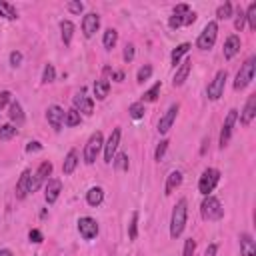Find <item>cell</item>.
I'll use <instances>...</instances> for the list:
<instances>
[{
  "label": "cell",
  "instance_id": "obj_29",
  "mask_svg": "<svg viewBox=\"0 0 256 256\" xmlns=\"http://www.w3.org/2000/svg\"><path fill=\"white\" fill-rule=\"evenodd\" d=\"M80 122H82V114H80L78 110H74V108L66 110V116H64V124H66L68 128H74V126H78Z\"/></svg>",
  "mask_w": 256,
  "mask_h": 256
},
{
  "label": "cell",
  "instance_id": "obj_30",
  "mask_svg": "<svg viewBox=\"0 0 256 256\" xmlns=\"http://www.w3.org/2000/svg\"><path fill=\"white\" fill-rule=\"evenodd\" d=\"M0 16L6 18V20H16V18H18V12H16V8H14L10 2L0 0Z\"/></svg>",
  "mask_w": 256,
  "mask_h": 256
},
{
  "label": "cell",
  "instance_id": "obj_41",
  "mask_svg": "<svg viewBox=\"0 0 256 256\" xmlns=\"http://www.w3.org/2000/svg\"><path fill=\"white\" fill-rule=\"evenodd\" d=\"M150 76H152V66H150V64H144V66L138 70V74H136V82L142 84V82H146Z\"/></svg>",
  "mask_w": 256,
  "mask_h": 256
},
{
  "label": "cell",
  "instance_id": "obj_43",
  "mask_svg": "<svg viewBox=\"0 0 256 256\" xmlns=\"http://www.w3.org/2000/svg\"><path fill=\"white\" fill-rule=\"evenodd\" d=\"M244 24H246V16H244V10L238 6V10H236V20H234V28L240 32V30L244 28Z\"/></svg>",
  "mask_w": 256,
  "mask_h": 256
},
{
  "label": "cell",
  "instance_id": "obj_38",
  "mask_svg": "<svg viewBox=\"0 0 256 256\" xmlns=\"http://www.w3.org/2000/svg\"><path fill=\"white\" fill-rule=\"evenodd\" d=\"M128 236H130V240H136V236H138V212L136 210L132 212V218L128 224Z\"/></svg>",
  "mask_w": 256,
  "mask_h": 256
},
{
  "label": "cell",
  "instance_id": "obj_22",
  "mask_svg": "<svg viewBox=\"0 0 256 256\" xmlns=\"http://www.w3.org/2000/svg\"><path fill=\"white\" fill-rule=\"evenodd\" d=\"M182 184V172L180 170H172L168 176H166V184H164V194L170 196L178 186Z\"/></svg>",
  "mask_w": 256,
  "mask_h": 256
},
{
  "label": "cell",
  "instance_id": "obj_13",
  "mask_svg": "<svg viewBox=\"0 0 256 256\" xmlns=\"http://www.w3.org/2000/svg\"><path fill=\"white\" fill-rule=\"evenodd\" d=\"M64 116H66V112H64V108H60L58 104H52V106H48V110H46V120H48V124L54 128V132H60V130H62Z\"/></svg>",
  "mask_w": 256,
  "mask_h": 256
},
{
  "label": "cell",
  "instance_id": "obj_17",
  "mask_svg": "<svg viewBox=\"0 0 256 256\" xmlns=\"http://www.w3.org/2000/svg\"><path fill=\"white\" fill-rule=\"evenodd\" d=\"M254 116H256V94H252V96L246 100L244 110L240 112V122H242V126H250V122L254 120Z\"/></svg>",
  "mask_w": 256,
  "mask_h": 256
},
{
  "label": "cell",
  "instance_id": "obj_26",
  "mask_svg": "<svg viewBox=\"0 0 256 256\" xmlns=\"http://www.w3.org/2000/svg\"><path fill=\"white\" fill-rule=\"evenodd\" d=\"M102 200H104V190H102L100 186H92V188L86 192V202H88L90 206H100Z\"/></svg>",
  "mask_w": 256,
  "mask_h": 256
},
{
  "label": "cell",
  "instance_id": "obj_24",
  "mask_svg": "<svg viewBox=\"0 0 256 256\" xmlns=\"http://www.w3.org/2000/svg\"><path fill=\"white\" fill-rule=\"evenodd\" d=\"M8 116H10V120H12L16 126H22V124H24V112H22V106H20L18 100H12V102H10Z\"/></svg>",
  "mask_w": 256,
  "mask_h": 256
},
{
  "label": "cell",
  "instance_id": "obj_44",
  "mask_svg": "<svg viewBox=\"0 0 256 256\" xmlns=\"http://www.w3.org/2000/svg\"><path fill=\"white\" fill-rule=\"evenodd\" d=\"M168 140H160V144L156 146V150H154V160H162V156L166 154V148H168Z\"/></svg>",
  "mask_w": 256,
  "mask_h": 256
},
{
  "label": "cell",
  "instance_id": "obj_51",
  "mask_svg": "<svg viewBox=\"0 0 256 256\" xmlns=\"http://www.w3.org/2000/svg\"><path fill=\"white\" fill-rule=\"evenodd\" d=\"M38 150H42V144L40 142H28V146H26V152H38Z\"/></svg>",
  "mask_w": 256,
  "mask_h": 256
},
{
  "label": "cell",
  "instance_id": "obj_10",
  "mask_svg": "<svg viewBox=\"0 0 256 256\" xmlns=\"http://www.w3.org/2000/svg\"><path fill=\"white\" fill-rule=\"evenodd\" d=\"M72 108L74 110H78L80 114H86V116H90L92 112H94V100H92V96H86V90L82 88L74 98H72Z\"/></svg>",
  "mask_w": 256,
  "mask_h": 256
},
{
  "label": "cell",
  "instance_id": "obj_5",
  "mask_svg": "<svg viewBox=\"0 0 256 256\" xmlns=\"http://www.w3.org/2000/svg\"><path fill=\"white\" fill-rule=\"evenodd\" d=\"M218 182H220V170L218 168H206L202 172L200 180H198V192L204 194V196H208L216 188Z\"/></svg>",
  "mask_w": 256,
  "mask_h": 256
},
{
  "label": "cell",
  "instance_id": "obj_39",
  "mask_svg": "<svg viewBox=\"0 0 256 256\" xmlns=\"http://www.w3.org/2000/svg\"><path fill=\"white\" fill-rule=\"evenodd\" d=\"M54 78H56V70H54V64H46L44 66V72H42V82L44 84H50V82H54Z\"/></svg>",
  "mask_w": 256,
  "mask_h": 256
},
{
  "label": "cell",
  "instance_id": "obj_14",
  "mask_svg": "<svg viewBox=\"0 0 256 256\" xmlns=\"http://www.w3.org/2000/svg\"><path fill=\"white\" fill-rule=\"evenodd\" d=\"M100 28V16L96 12H88L84 18H82V32L86 38H92Z\"/></svg>",
  "mask_w": 256,
  "mask_h": 256
},
{
  "label": "cell",
  "instance_id": "obj_2",
  "mask_svg": "<svg viewBox=\"0 0 256 256\" xmlns=\"http://www.w3.org/2000/svg\"><path fill=\"white\" fill-rule=\"evenodd\" d=\"M200 214H202L204 220L214 222V220H220L224 216V208H222V204L216 196L208 194V196H204V200L200 204Z\"/></svg>",
  "mask_w": 256,
  "mask_h": 256
},
{
  "label": "cell",
  "instance_id": "obj_3",
  "mask_svg": "<svg viewBox=\"0 0 256 256\" xmlns=\"http://www.w3.org/2000/svg\"><path fill=\"white\" fill-rule=\"evenodd\" d=\"M254 70H256V56H250V58L240 66V70L236 72L234 90H244V88L254 80Z\"/></svg>",
  "mask_w": 256,
  "mask_h": 256
},
{
  "label": "cell",
  "instance_id": "obj_23",
  "mask_svg": "<svg viewBox=\"0 0 256 256\" xmlns=\"http://www.w3.org/2000/svg\"><path fill=\"white\" fill-rule=\"evenodd\" d=\"M78 160H80L78 150H76V148L68 150V154H66V158H64V164H62V172H64V174H72V172L76 170V166H78Z\"/></svg>",
  "mask_w": 256,
  "mask_h": 256
},
{
  "label": "cell",
  "instance_id": "obj_11",
  "mask_svg": "<svg viewBox=\"0 0 256 256\" xmlns=\"http://www.w3.org/2000/svg\"><path fill=\"white\" fill-rule=\"evenodd\" d=\"M120 136H122V130L114 128L112 134L108 136V140L104 142V162L106 164H112V158L116 156V150H118V144H120Z\"/></svg>",
  "mask_w": 256,
  "mask_h": 256
},
{
  "label": "cell",
  "instance_id": "obj_8",
  "mask_svg": "<svg viewBox=\"0 0 256 256\" xmlns=\"http://www.w3.org/2000/svg\"><path fill=\"white\" fill-rule=\"evenodd\" d=\"M236 120H238V110H236V108L228 110V114H226V118H224V124H222V130H220V148L228 146L230 136H232V132H234Z\"/></svg>",
  "mask_w": 256,
  "mask_h": 256
},
{
  "label": "cell",
  "instance_id": "obj_42",
  "mask_svg": "<svg viewBox=\"0 0 256 256\" xmlns=\"http://www.w3.org/2000/svg\"><path fill=\"white\" fill-rule=\"evenodd\" d=\"M66 10L72 12V14H82L84 12V4L80 0H70V2H66Z\"/></svg>",
  "mask_w": 256,
  "mask_h": 256
},
{
  "label": "cell",
  "instance_id": "obj_6",
  "mask_svg": "<svg viewBox=\"0 0 256 256\" xmlns=\"http://www.w3.org/2000/svg\"><path fill=\"white\" fill-rule=\"evenodd\" d=\"M216 38H218V24H216L214 20H210V22L202 28V32H200V36H198V40H196V46H198L200 50H210V48L214 46Z\"/></svg>",
  "mask_w": 256,
  "mask_h": 256
},
{
  "label": "cell",
  "instance_id": "obj_53",
  "mask_svg": "<svg viewBox=\"0 0 256 256\" xmlns=\"http://www.w3.org/2000/svg\"><path fill=\"white\" fill-rule=\"evenodd\" d=\"M216 252H218V246H216V244H210V246L206 248V256H216Z\"/></svg>",
  "mask_w": 256,
  "mask_h": 256
},
{
  "label": "cell",
  "instance_id": "obj_52",
  "mask_svg": "<svg viewBox=\"0 0 256 256\" xmlns=\"http://www.w3.org/2000/svg\"><path fill=\"white\" fill-rule=\"evenodd\" d=\"M112 80L114 82H122L124 80V72L122 70H112Z\"/></svg>",
  "mask_w": 256,
  "mask_h": 256
},
{
  "label": "cell",
  "instance_id": "obj_37",
  "mask_svg": "<svg viewBox=\"0 0 256 256\" xmlns=\"http://www.w3.org/2000/svg\"><path fill=\"white\" fill-rule=\"evenodd\" d=\"M112 164H114V168H116V170H128V154L120 152L118 156H114V158H112Z\"/></svg>",
  "mask_w": 256,
  "mask_h": 256
},
{
  "label": "cell",
  "instance_id": "obj_36",
  "mask_svg": "<svg viewBox=\"0 0 256 256\" xmlns=\"http://www.w3.org/2000/svg\"><path fill=\"white\" fill-rule=\"evenodd\" d=\"M18 134V128L14 124H2L0 126V140H10Z\"/></svg>",
  "mask_w": 256,
  "mask_h": 256
},
{
  "label": "cell",
  "instance_id": "obj_27",
  "mask_svg": "<svg viewBox=\"0 0 256 256\" xmlns=\"http://www.w3.org/2000/svg\"><path fill=\"white\" fill-rule=\"evenodd\" d=\"M60 34H62L64 46H70L72 36H74V24H72L70 20H62V22H60Z\"/></svg>",
  "mask_w": 256,
  "mask_h": 256
},
{
  "label": "cell",
  "instance_id": "obj_46",
  "mask_svg": "<svg viewBox=\"0 0 256 256\" xmlns=\"http://www.w3.org/2000/svg\"><path fill=\"white\" fill-rule=\"evenodd\" d=\"M122 58H124V62H132V60H134V44H126V46H124Z\"/></svg>",
  "mask_w": 256,
  "mask_h": 256
},
{
  "label": "cell",
  "instance_id": "obj_31",
  "mask_svg": "<svg viewBox=\"0 0 256 256\" xmlns=\"http://www.w3.org/2000/svg\"><path fill=\"white\" fill-rule=\"evenodd\" d=\"M192 46L188 44V42H182V44H178L174 50H172V54H170V58H172V64L176 66L178 62H180V58L184 56V54H188V50H190Z\"/></svg>",
  "mask_w": 256,
  "mask_h": 256
},
{
  "label": "cell",
  "instance_id": "obj_35",
  "mask_svg": "<svg viewBox=\"0 0 256 256\" xmlns=\"http://www.w3.org/2000/svg\"><path fill=\"white\" fill-rule=\"evenodd\" d=\"M160 88H162L160 82H156L152 88H148V90L142 94V102H154V100L158 98V94H160Z\"/></svg>",
  "mask_w": 256,
  "mask_h": 256
},
{
  "label": "cell",
  "instance_id": "obj_47",
  "mask_svg": "<svg viewBox=\"0 0 256 256\" xmlns=\"http://www.w3.org/2000/svg\"><path fill=\"white\" fill-rule=\"evenodd\" d=\"M20 64H22V54H20L18 50H12V52H10V66L18 68Z\"/></svg>",
  "mask_w": 256,
  "mask_h": 256
},
{
  "label": "cell",
  "instance_id": "obj_32",
  "mask_svg": "<svg viewBox=\"0 0 256 256\" xmlns=\"http://www.w3.org/2000/svg\"><path fill=\"white\" fill-rule=\"evenodd\" d=\"M144 102H134V104H130L128 106V114H130V118H134V120H140V118H144Z\"/></svg>",
  "mask_w": 256,
  "mask_h": 256
},
{
  "label": "cell",
  "instance_id": "obj_45",
  "mask_svg": "<svg viewBox=\"0 0 256 256\" xmlns=\"http://www.w3.org/2000/svg\"><path fill=\"white\" fill-rule=\"evenodd\" d=\"M194 250H196V240H194V238H188V240L184 242L182 256H194Z\"/></svg>",
  "mask_w": 256,
  "mask_h": 256
},
{
  "label": "cell",
  "instance_id": "obj_49",
  "mask_svg": "<svg viewBox=\"0 0 256 256\" xmlns=\"http://www.w3.org/2000/svg\"><path fill=\"white\" fill-rule=\"evenodd\" d=\"M12 102V92L10 90H2L0 92V108H4L6 104H10Z\"/></svg>",
  "mask_w": 256,
  "mask_h": 256
},
{
  "label": "cell",
  "instance_id": "obj_15",
  "mask_svg": "<svg viewBox=\"0 0 256 256\" xmlns=\"http://www.w3.org/2000/svg\"><path fill=\"white\" fill-rule=\"evenodd\" d=\"M178 110H180V106H178V104H172V106L164 112V116L158 120V132H160V134H166V132L172 128V124H174V120H176V116H178Z\"/></svg>",
  "mask_w": 256,
  "mask_h": 256
},
{
  "label": "cell",
  "instance_id": "obj_33",
  "mask_svg": "<svg viewBox=\"0 0 256 256\" xmlns=\"http://www.w3.org/2000/svg\"><path fill=\"white\" fill-rule=\"evenodd\" d=\"M232 10H234V6H232L230 2H224V4H220V6L216 8V18H218V20H226V18L232 16Z\"/></svg>",
  "mask_w": 256,
  "mask_h": 256
},
{
  "label": "cell",
  "instance_id": "obj_34",
  "mask_svg": "<svg viewBox=\"0 0 256 256\" xmlns=\"http://www.w3.org/2000/svg\"><path fill=\"white\" fill-rule=\"evenodd\" d=\"M244 16H246V20H248L250 30H256V2H250V4H248Z\"/></svg>",
  "mask_w": 256,
  "mask_h": 256
},
{
  "label": "cell",
  "instance_id": "obj_25",
  "mask_svg": "<svg viewBox=\"0 0 256 256\" xmlns=\"http://www.w3.org/2000/svg\"><path fill=\"white\" fill-rule=\"evenodd\" d=\"M92 90H94V96H96V100H104V98L108 96V92H110V82H108L106 78L94 80V86H92Z\"/></svg>",
  "mask_w": 256,
  "mask_h": 256
},
{
  "label": "cell",
  "instance_id": "obj_40",
  "mask_svg": "<svg viewBox=\"0 0 256 256\" xmlns=\"http://www.w3.org/2000/svg\"><path fill=\"white\" fill-rule=\"evenodd\" d=\"M184 24H186V14H172L170 20H168V26H170L172 30H176V28H180V26H184Z\"/></svg>",
  "mask_w": 256,
  "mask_h": 256
},
{
  "label": "cell",
  "instance_id": "obj_54",
  "mask_svg": "<svg viewBox=\"0 0 256 256\" xmlns=\"http://www.w3.org/2000/svg\"><path fill=\"white\" fill-rule=\"evenodd\" d=\"M0 256H14V254H12V250H8V248H2V250H0Z\"/></svg>",
  "mask_w": 256,
  "mask_h": 256
},
{
  "label": "cell",
  "instance_id": "obj_16",
  "mask_svg": "<svg viewBox=\"0 0 256 256\" xmlns=\"http://www.w3.org/2000/svg\"><path fill=\"white\" fill-rule=\"evenodd\" d=\"M60 192H62V182L58 178H48L46 180V186H44V200L48 204H54L58 200Z\"/></svg>",
  "mask_w": 256,
  "mask_h": 256
},
{
  "label": "cell",
  "instance_id": "obj_7",
  "mask_svg": "<svg viewBox=\"0 0 256 256\" xmlns=\"http://www.w3.org/2000/svg\"><path fill=\"white\" fill-rule=\"evenodd\" d=\"M226 78H228L226 70H218V72H216V76L212 78V82H210V84H208V88H206V94H208V98H210V100H218V98L224 94Z\"/></svg>",
  "mask_w": 256,
  "mask_h": 256
},
{
  "label": "cell",
  "instance_id": "obj_48",
  "mask_svg": "<svg viewBox=\"0 0 256 256\" xmlns=\"http://www.w3.org/2000/svg\"><path fill=\"white\" fill-rule=\"evenodd\" d=\"M28 238H30V242H34V244H40V242L44 240V236H42V232H40V230H36V228L28 232Z\"/></svg>",
  "mask_w": 256,
  "mask_h": 256
},
{
  "label": "cell",
  "instance_id": "obj_9",
  "mask_svg": "<svg viewBox=\"0 0 256 256\" xmlns=\"http://www.w3.org/2000/svg\"><path fill=\"white\" fill-rule=\"evenodd\" d=\"M52 162H48V160H44L40 166H38V170L34 172V176L30 178V192H36L46 180H48V176L52 174Z\"/></svg>",
  "mask_w": 256,
  "mask_h": 256
},
{
  "label": "cell",
  "instance_id": "obj_12",
  "mask_svg": "<svg viewBox=\"0 0 256 256\" xmlns=\"http://www.w3.org/2000/svg\"><path fill=\"white\" fill-rule=\"evenodd\" d=\"M78 232L84 240H92L98 236V222L92 216H82L78 220Z\"/></svg>",
  "mask_w": 256,
  "mask_h": 256
},
{
  "label": "cell",
  "instance_id": "obj_21",
  "mask_svg": "<svg viewBox=\"0 0 256 256\" xmlns=\"http://www.w3.org/2000/svg\"><path fill=\"white\" fill-rule=\"evenodd\" d=\"M240 254L242 256H256V242L250 234H240Z\"/></svg>",
  "mask_w": 256,
  "mask_h": 256
},
{
  "label": "cell",
  "instance_id": "obj_20",
  "mask_svg": "<svg viewBox=\"0 0 256 256\" xmlns=\"http://www.w3.org/2000/svg\"><path fill=\"white\" fill-rule=\"evenodd\" d=\"M238 52H240V36L230 34V36L226 38V42H224V58L230 60V58H234Z\"/></svg>",
  "mask_w": 256,
  "mask_h": 256
},
{
  "label": "cell",
  "instance_id": "obj_18",
  "mask_svg": "<svg viewBox=\"0 0 256 256\" xmlns=\"http://www.w3.org/2000/svg\"><path fill=\"white\" fill-rule=\"evenodd\" d=\"M30 178H32V172L30 170H24L16 182V198L18 200H24L26 194L30 192Z\"/></svg>",
  "mask_w": 256,
  "mask_h": 256
},
{
  "label": "cell",
  "instance_id": "obj_50",
  "mask_svg": "<svg viewBox=\"0 0 256 256\" xmlns=\"http://www.w3.org/2000/svg\"><path fill=\"white\" fill-rule=\"evenodd\" d=\"M190 12V6L188 4H178L174 6V14H188Z\"/></svg>",
  "mask_w": 256,
  "mask_h": 256
},
{
  "label": "cell",
  "instance_id": "obj_28",
  "mask_svg": "<svg viewBox=\"0 0 256 256\" xmlns=\"http://www.w3.org/2000/svg\"><path fill=\"white\" fill-rule=\"evenodd\" d=\"M116 42H118V32H116L114 28H106V30H104V36H102L104 48H106V50H112V48L116 46Z\"/></svg>",
  "mask_w": 256,
  "mask_h": 256
},
{
  "label": "cell",
  "instance_id": "obj_19",
  "mask_svg": "<svg viewBox=\"0 0 256 256\" xmlns=\"http://www.w3.org/2000/svg\"><path fill=\"white\" fill-rule=\"evenodd\" d=\"M190 70H192V60L186 58V60L178 66V70H176V74H174V80H172V86H174V88H176V86H182V84L186 82Z\"/></svg>",
  "mask_w": 256,
  "mask_h": 256
},
{
  "label": "cell",
  "instance_id": "obj_1",
  "mask_svg": "<svg viewBox=\"0 0 256 256\" xmlns=\"http://www.w3.org/2000/svg\"><path fill=\"white\" fill-rule=\"evenodd\" d=\"M186 218H188V202H186V198H180L170 216V236L172 238H178L184 232Z\"/></svg>",
  "mask_w": 256,
  "mask_h": 256
},
{
  "label": "cell",
  "instance_id": "obj_4",
  "mask_svg": "<svg viewBox=\"0 0 256 256\" xmlns=\"http://www.w3.org/2000/svg\"><path fill=\"white\" fill-rule=\"evenodd\" d=\"M102 148H104V136H102V132H94L88 138L86 146H84V162L86 164H94Z\"/></svg>",
  "mask_w": 256,
  "mask_h": 256
}]
</instances>
